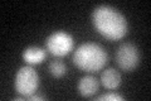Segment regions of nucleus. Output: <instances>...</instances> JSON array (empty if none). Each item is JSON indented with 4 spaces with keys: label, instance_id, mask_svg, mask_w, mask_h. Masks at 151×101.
<instances>
[{
    "label": "nucleus",
    "instance_id": "nucleus-1",
    "mask_svg": "<svg viewBox=\"0 0 151 101\" xmlns=\"http://www.w3.org/2000/svg\"><path fill=\"white\" fill-rule=\"evenodd\" d=\"M92 23L102 37L110 41L122 39L129 32V23L117 9L100 5L92 13Z\"/></svg>",
    "mask_w": 151,
    "mask_h": 101
},
{
    "label": "nucleus",
    "instance_id": "nucleus-2",
    "mask_svg": "<svg viewBox=\"0 0 151 101\" xmlns=\"http://www.w3.org/2000/svg\"><path fill=\"white\" fill-rule=\"evenodd\" d=\"M107 52L103 49V47L92 42L81 44L73 54V63L76 67L89 73L102 70L107 65Z\"/></svg>",
    "mask_w": 151,
    "mask_h": 101
},
{
    "label": "nucleus",
    "instance_id": "nucleus-3",
    "mask_svg": "<svg viewBox=\"0 0 151 101\" xmlns=\"http://www.w3.org/2000/svg\"><path fill=\"white\" fill-rule=\"evenodd\" d=\"M15 91L22 97H29L37 92L39 87V75L32 66H23L19 68L14 80Z\"/></svg>",
    "mask_w": 151,
    "mask_h": 101
},
{
    "label": "nucleus",
    "instance_id": "nucleus-4",
    "mask_svg": "<svg viewBox=\"0 0 151 101\" xmlns=\"http://www.w3.org/2000/svg\"><path fill=\"white\" fill-rule=\"evenodd\" d=\"M74 41L70 34L63 31H57L47 38L45 46L47 51L55 57H64L67 56L73 48Z\"/></svg>",
    "mask_w": 151,
    "mask_h": 101
},
{
    "label": "nucleus",
    "instance_id": "nucleus-5",
    "mask_svg": "<svg viewBox=\"0 0 151 101\" xmlns=\"http://www.w3.org/2000/svg\"><path fill=\"white\" fill-rule=\"evenodd\" d=\"M116 61L121 70L132 72L140 63V51L134 43H122L117 48Z\"/></svg>",
    "mask_w": 151,
    "mask_h": 101
},
{
    "label": "nucleus",
    "instance_id": "nucleus-6",
    "mask_svg": "<svg viewBox=\"0 0 151 101\" xmlns=\"http://www.w3.org/2000/svg\"><path fill=\"white\" fill-rule=\"evenodd\" d=\"M98 87H100V82L94 76H84L79 80L77 86L79 95L83 97H92L98 91Z\"/></svg>",
    "mask_w": 151,
    "mask_h": 101
},
{
    "label": "nucleus",
    "instance_id": "nucleus-7",
    "mask_svg": "<svg viewBox=\"0 0 151 101\" xmlns=\"http://www.w3.org/2000/svg\"><path fill=\"white\" fill-rule=\"evenodd\" d=\"M47 57V52L40 47H28L23 52V60L25 61V63L29 66H35V65H40L42 62L45 60Z\"/></svg>",
    "mask_w": 151,
    "mask_h": 101
},
{
    "label": "nucleus",
    "instance_id": "nucleus-8",
    "mask_svg": "<svg viewBox=\"0 0 151 101\" xmlns=\"http://www.w3.org/2000/svg\"><path fill=\"white\" fill-rule=\"evenodd\" d=\"M101 84L107 90H116L121 85V73L115 68H107L101 73Z\"/></svg>",
    "mask_w": 151,
    "mask_h": 101
},
{
    "label": "nucleus",
    "instance_id": "nucleus-9",
    "mask_svg": "<svg viewBox=\"0 0 151 101\" xmlns=\"http://www.w3.org/2000/svg\"><path fill=\"white\" fill-rule=\"evenodd\" d=\"M48 70H49V73L53 76V77H63V76L67 73V66L63 61L60 60H54L52 61L49 66H48Z\"/></svg>",
    "mask_w": 151,
    "mask_h": 101
},
{
    "label": "nucleus",
    "instance_id": "nucleus-10",
    "mask_svg": "<svg viewBox=\"0 0 151 101\" xmlns=\"http://www.w3.org/2000/svg\"><path fill=\"white\" fill-rule=\"evenodd\" d=\"M97 101H101V100H111V101H122L124 100V96H121L119 94H116V92H110V94H103V95H100V96H97L96 97Z\"/></svg>",
    "mask_w": 151,
    "mask_h": 101
},
{
    "label": "nucleus",
    "instance_id": "nucleus-11",
    "mask_svg": "<svg viewBox=\"0 0 151 101\" xmlns=\"http://www.w3.org/2000/svg\"><path fill=\"white\" fill-rule=\"evenodd\" d=\"M29 100L32 101H38V100H47V96L45 95H37V94H33L32 96L28 97Z\"/></svg>",
    "mask_w": 151,
    "mask_h": 101
}]
</instances>
